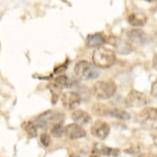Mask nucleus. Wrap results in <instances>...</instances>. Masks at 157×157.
Listing matches in <instances>:
<instances>
[{"label":"nucleus","instance_id":"4","mask_svg":"<svg viewBox=\"0 0 157 157\" xmlns=\"http://www.w3.org/2000/svg\"><path fill=\"white\" fill-rule=\"evenodd\" d=\"M63 114L55 111L48 110L39 116L36 119L35 124L36 127H40L41 128L46 129L51 128L57 124H63Z\"/></svg>","mask_w":157,"mask_h":157},{"label":"nucleus","instance_id":"21","mask_svg":"<svg viewBox=\"0 0 157 157\" xmlns=\"http://www.w3.org/2000/svg\"><path fill=\"white\" fill-rule=\"evenodd\" d=\"M40 142L44 147H49L50 142H51V139L50 136L47 133H42L40 135Z\"/></svg>","mask_w":157,"mask_h":157},{"label":"nucleus","instance_id":"20","mask_svg":"<svg viewBox=\"0 0 157 157\" xmlns=\"http://www.w3.org/2000/svg\"><path fill=\"white\" fill-rule=\"evenodd\" d=\"M51 133L53 134V136L57 137V138L61 137L64 133V128L63 126V124H57L51 127Z\"/></svg>","mask_w":157,"mask_h":157},{"label":"nucleus","instance_id":"9","mask_svg":"<svg viewBox=\"0 0 157 157\" xmlns=\"http://www.w3.org/2000/svg\"><path fill=\"white\" fill-rule=\"evenodd\" d=\"M72 119L73 121L76 122V124H79L81 126L90 124L91 122V116L82 109L73 111L72 113Z\"/></svg>","mask_w":157,"mask_h":157},{"label":"nucleus","instance_id":"17","mask_svg":"<svg viewBox=\"0 0 157 157\" xmlns=\"http://www.w3.org/2000/svg\"><path fill=\"white\" fill-rule=\"evenodd\" d=\"M48 88L50 90L52 95V103L55 104L59 100L60 96V94L62 92L63 88L59 85H58L56 83H49L48 85Z\"/></svg>","mask_w":157,"mask_h":157},{"label":"nucleus","instance_id":"14","mask_svg":"<svg viewBox=\"0 0 157 157\" xmlns=\"http://www.w3.org/2000/svg\"><path fill=\"white\" fill-rule=\"evenodd\" d=\"M110 110L111 107L105 104H95L92 107L93 113L95 115L101 116V117H108L109 115Z\"/></svg>","mask_w":157,"mask_h":157},{"label":"nucleus","instance_id":"1","mask_svg":"<svg viewBox=\"0 0 157 157\" xmlns=\"http://www.w3.org/2000/svg\"><path fill=\"white\" fill-rule=\"evenodd\" d=\"M93 64L101 68H109L112 67L116 61L115 53L106 47H98L92 54Z\"/></svg>","mask_w":157,"mask_h":157},{"label":"nucleus","instance_id":"25","mask_svg":"<svg viewBox=\"0 0 157 157\" xmlns=\"http://www.w3.org/2000/svg\"><path fill=\"white\" fill-rule=\"evenodd\" d=\"M89 157H99V156H98L97 155L93 154V155H89Z\"/></svg>","mask_w":157,"mask_h":157},{"label":"nucleus","instance_id":"23","mask_svg":"<svg viewBox=\"0 0 157 157\" xmlns=\"http://www.w3.org/2000/svg\"><path fill=\"white\" fill-rule=\"evenodd\" d=\"M138 157H155V155L152 154H149V153H144V154L140 155Z\"/></svg>","mask_w":157,"mask_h":157},{"label":"nucleus","instance_id":"5","mask_svg":"<svg viewBox=\"0 0 157 157\" xmlns=\"http://www.w3.org/2000/svg\"><path fill=\"white\" fill-rule=\"evenodd\" d=\"M126 104L129 107H142L149 103V98L146 94L138 91V90H132L128 93L126 97Z\"/></svg>","mask_w":157,"mask_h":157},{"label":"nucleus","instance_id":"12","mask_svg":"<svg viewBox=\"0 0 157 157\" xmlns=\"http://www.w3.org/2000/svg\"><path fill=\"white\" fill-rule=\"evenodd\" d=\"M147 16L141 13H132L128 17V23L132 26H142L147 22Z\"/></svg>","mask_w":157,"mask_h":157},{"label":"nucleus","instance_id":"13","mask_svg":"<svg viewBox=\"0 0 157 157\" xmlns=\"http://www.w3.org/2000/svg\"><path fill=\"white\" fill-rule=\"evenodd\" d=\"M87 45L89 47H101L105 42V40L101 33H95L92 35H89L86 39Z\"/></svg>","mask_w":157,"mask_h":157},{"label":"nucleus","instance_id":"8","mask_svg":"<svg viewBox=\"0 0 157 157\" xmlns=\"http://www.w3.org/2000/svg\"><path fill=\"white\" fill-rule=\"evenodd\" d=\"M64 133L70 140H77L82 138L86 135L85 129L77 124H68L64 128Z\"/></svg>","mask_w":157,"mask_h":157},{"label":"nucleus","instance_id":"26","mask_svg":"<svg viewBox=\"0 0 157 157\" xmlns=\"http://www.w3.org/2000/svg\"><path fill=\"white\" fill-rule=\"evenodd\" d=\"M70 157H81L80 155H72Z\"/></svg>","mask_w":157,"mask_h":157},{"label":"nucleus","instance_id":"6","mask_svg":"<svg viewBox=\"0 0 157 157\" xmlns=\"http://www.w3.org/2000/svg\"><path fill=\"white\" fill-rule=\"evenodd\" d=\"M80 95L75 91H67L61 96V102L63 106L68 110H73L81 103Z\"/></svg>","mask_w":157,"mask_h":157},{"label":"nucleus","instance_id":"18","mask_svg":"<svg viewBox=\"0 0 157 157\" xmlns=\"http://www.w3.org/2000/svg\"><path fill=\"white\" fill-rule=\"evenodd\" d=\"M55 83L62 88H70L73 86V82L66 75H60L55 78Z\"/></svg>","mask_w":157,"mask_h":157},{"label":"nucleus","instance_id":"11","mask_svg":"<svg viewBox=\"0 0 157 157\" xmlns=\"http://www.w3.org/2000/svg\"><path fill=\"white\" fill-rule=\"evenodd\" d=\"M94 153L106 156H116L119 155V151L118 149L107 147L105 145L96 143L94 147Z\"/></svg>","mask_w":157,"mask_h":157},{"label":"nucleus","instance_id":"19","mask_svg":"<svg viewBox=\"0 0 157 157\" xmlns=\"http://www.w3.org/2000/svg\"><path fill=\"white\" fill-rule=\"evenodd\" d=\"M23 128L26 132L31 137H35L37 135V127L35 124V123L31 121H28L23 124Z\"/></svg>","mask_w":157,"mask_h":157},{"label":"nucleus","instance_id":"24","mask_svg":"<svg viewBox=\"0 0 157 157\" xmlns=\"http://www.w3.org/2000/svg\"><path fill=\"white\" fill-rule=\"evenodd\" d=\"M145 1H147V2H149V3H154V2H155L156 0H145Z\"/></svg>","mask_w":157,"mask_h":157},{"label":"nucleus","instance_id":"3","mask_svg":"<svg viewBox=\"0 0 157 157\" xmlns=\"http://www.w3.org/2000/svg\"><path fill=\"white\" fill-rule=\"evenodd\" d=\"M75 74L82 80H93L100 76V70L91 63L82 60L76 63Z\"/></svg>","mask_w":157,"mask_h":157},{"label":"nucleus","instance_id":"7","mask_svg":"<svg viewBox=\"0 0 157 157\" xmlns=\"http://www.w3.org/2000/svg\"><path fill=\"white\" fill-rule=\"evenodd\" d=\"M109 131H110L109 125L106 122L102 120L95 121L90 128V132L93 136H96L101 140L105 139L109 133Z\"/></svg>","mask_w":157,"mask_h":157},{"label":"nucleus","instance_id":"10","mask_svg":"<svg viewBox=\"0 0 157 157\" xmlns=\"http://www.w3.org/2000/svg\"><path fill=\"white\" fill-rule=\"evenodd\" d=\"M128 36L132 41L138 44H144L147 40V35L142 30L132 29L128 32Z\"/></svg>","mask_w":157,"mask_h":157},{"label":"nucleus","instance_id":"16","mask_svg":"<svg viewBox=\"0 0 157 157\" xmlns=\"http://www.w3.org/2000/svg\"><path fill=\"white\" fill-rule=\"evenodd\" d=\"M141 117L145 120H156L157 119V109L155 108H152V107H147L142 109L141 112Z\"/></svg>","mask_w":157,"mask_h":157},{"label":"nucleus","instance_id":"15","mask_svg":"<svg viewBox=\"0 0 157 157\" xmlns=\"http://www.w3.org/2000/svg\"><path fill=\"white\" fill-rule=\"evenodd\" d=\"M109 117L120 119V120H128L131 119V114L124 109L119 108H111L109 112Z\"/></svg>","mask_w":157,"mask_h":157},{"label":"nucleus","instance_id":"2","mask_svg":"<svg viewBox=\"0 0 157 157\" xmlns=\"http://www.w3.org/2000/svg\"><path fill=\"white\" fill-rule=\"evenodd\" d=\"M117 86L112 80L99 81L92 87V94L99 100H108L115 95Z\"/></svg>","mask_w":157,"mask_h":157},{"label":"nucleus","instance_id":"22","mask_svg":"<svg viewBox=\"0 0 157 157\" xmlns=\"http://www.w3.org/2000/svg\"><path fill=\"white\" fill-rule=\"evenodd\" d=\"M156 84H157L156 82H155L152 84V86H151V94L155 98H156V96H157V85Z\"/></svg>","mask_w":157,"mask_h":157}]
</instances>
